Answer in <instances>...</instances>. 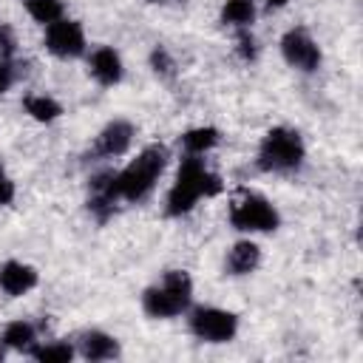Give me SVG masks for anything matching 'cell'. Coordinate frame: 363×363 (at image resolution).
Returning <instances> with one entry per match:
<instances>
[{
  "mask_svg": "<svg viewBox=\"0 0 363 363\" xmlns=\"http://www.w3.org/2000/svg\"><path fill=\"white\" fill-rule=\"evenodd\" d=\"M224 190V182L218 173H213L201 156H184L179 170H176V179L167 190V199H164V213L170 218H182L187 213L196 210V204L201 199H216L218 193Z\"/></svg>",
  "mask_w": 363,
  "mask_h": 363,
  "instance_id": "6da1fadb",
  "label": "cell"
},
{
  "mask_svg": "<svg viewBox=\"0 0 363 363\" xmlns=\"http://www.w3.org/2000/svg\"><path fill=\"white\" fill-rule=\"evenodd\" d=\"M167 159H170V153L162 142H153V145L142 147L136 153V159H130L113 176V187H116L119 201H130V204L145 201L156 190V184H159V179L167 167Z\"/></svg>",
  "mask_w": 363,
  "mask_h": 363,
  "instance_id": "7a4b0ae2",
  "label": "cell"
},
{
  "mask_svg": "<svg viewBox=\"0 0 363 363\" xmlns=\"http://www.w3.org/2000/svg\"><path fill=\"white\" fill-rule=\"evenodd\" d=\"M193 278L184 269H167L156 284L142 292V312L153 320H170L190 309Z\"/></svg>",
  "mask_w": 363,
  "mask_h": 363,
  "instance_id": "3957f363",
  "label": "cell"
},
{
  "mask_svg": "<svg viewBox=\"0 0 363 363\" xmlns=\"http://www.w3.org/2000/svg\"><path fill=\"white\" fill-rule=\"evenodd\" d=\"M303 159H306L303 136L295 128L275 125L258 142L255 167L264 173H295V170H301Z\"/></svg>",
  "mask_w": 363,
  "mask_h": 363,
  "instance_id": "277c9868",
  "label": "cell"
},
{
  "mask_svg": "<svg viewBox=\"0 0 363 363\" xmlns=\"http://www.w3.org/2000/svg\"><path fill=\"white\" fill-rule=\"evenodd\" d=\"M227 218H230V227L238 233H272L281 224L278 207L255 190H238L230 201Z\"/></svg>",
  "mask_w": 363,
  "mask_h": 363,
  "instance_id": "5b68a950",
  "label": "cell"
},
{
  "mask_svg": "<svg viewBox=\"0 0 363 363\" xmlns=\"http://www.w3.org/2000/svg\"><path fill=\"white\" fill-rule=\"evenodd\" d=\"M187 329L201 343H230L238 335V315L221 306H196L187 315Z\"/></svg>",
  "mask_w": 363,
  "mask_h": 363,
  "instance_id": "8992f818",
  "label": "cell"
},
{
  "mask_svg": "<svg viewBox=\"0 0 363 363\" xmlns=\"http://www.w3.org/2000/svg\"><path fill=\"white\" fill-rule=\"evenodd\" d=\"M278 48H281L284 62H286L289 68L301 71V74H315V71L320 68V62H323V54H320L318 40H315L303 26H295V28L284 31Z\"/></svg>",
  "mask_w": 363,
  "mask_h": 363,
  "instance_id": "52a82bcc",
  "label": "cell"
},
{
  "mask_svg": "<svg viewBox=\"0 0 363 363\" xmlns=\"http://www.w3.org/2000/svg\"><path fill=\"white\" fill-rule=\"evenodd\" d=\"M43 45L51 57L57 60H77L85 54L88 43H85V31L77 20L71 17H60L54 23L45 26V37H43Z\"/></svg>",
  "mask_w": 363,
  "mask_h": 363,
  "instance_id": "ba28073f",
  "label": "cell"
},
{
  "mask_svg": "<svg viewBox=\"0 0 363 363\" xmlns=\"http://www.w3.org/2000/svg\"><path fill=\"white\" fill-rule=\"evenodd\" d=\"M133 136H136V128L128 119H111L96 133L94 147H91V156L94 159H119V156H125L130 150Z\"/></svg>",
  "mask_w": 363,
  "mask_h": 363,
  "instance_id": "9c48e42d",
  "label": "cell"
},
{
  "mask_svg": "<svg viewBox=\"0 0 363 363\" xmlns=\"http://www.w3.org/2000/svg\"><path fill=\"white\" fill-rule=\"evenodd\" d=\"M113 176H116V170H96L91 179H88V213L99 221V224H105L111 216H113V210H116V204H119V196H116V187H113Z\"/></svg>",
  "mask_w": 363,
  "mask_h": 363,
  "instance_id": "30bf717a",
  "label": "cell"
},
{
  "mask_svg": "<svg viewBox=\"0 0 363 363\" xmlns=\"http://www.w3.org/2000/svg\"><path fill=\"white\" fill-rule=\"evenodd\" d=\"M88 74H91L94 82L102 85V88L119 85L122 77H125V65H122L119 51L111 48V45H96V48L88 54Z\"/></svg>",
  "mask_w": 363,
  "mask_h": 363,
  "instance_id": "8fae6325",
  "label": "cell"
},
{
  "mask_svg": "<svg viewBox=\"0 0 363 363\" xmlns=\"http://www.w3.org/2000/svg\"><path fill=\"white\" fill-rule=\"evenodd\" d=\"M40 284V272L26 261H3L0 264V289L9 298H23Z\"/></svg>",
  "mask_w": 363,
  "mask_h": 363,
  "instance_id": "7c38bea8",
  "label": "cell"
},
{
  "mask_svg": "<svg viewBox=\"0 0 363 363\" xmlns=\"http://www.w3.org/2000/svg\"><path fill=\"white\" fill-rule=\"evenodd\" d=\"M77 354L91 363L113 360V357H119V340L102 329H88L77 337Z\"/></svg>",
  "mask_w": 363,
  "mask_h": 363,
  "instance_id": "4fadbf2b",
  "label": "cell"
},
{
  "mask_svg": "<svg viewBox=\"0 0 363 363\" xmlns=\"http://www.w3.org/2000/svg\"><path fill=\"white\" fill-rule=\"evenodd\" d=\"M258 267H261V247L252 238H241L227 250V258H224L227 275L244 278V275H252Z\"/></svg>",
  "mask_w": 363,
  "mask_h": 363,
  "instance_id": "5bb4252c",
  "label": "cell"
},
{
  "mask_svg": "<svg viewBox=\"0 0 363 363\" xmlns=\"http://www.w3.org/2000/svg\"><path fill=\"white\" fill-rule=\"evenodd\" d=\"M218 142H221V133H218V128H213V125H196V128H190V130H184V133L179 136V145H182L184 156H201V159H204Z\"/></svg>",
  "mask_w": 363,
  "mask_h": 363,
  "instance_id": "9a60e30c",
  "label": "cell"
},
{
  "mask_svg": "<svg viewBox=\"0 0 363 363\" xmlns=\"http://www.w3.org/2000/svg\"><path fill=\"white\" fill-rule=\"evenodd\" d=\"M0 343L6 349H14V352L28 354L34 349V343H37V326L31 320H26V318H17V320H11V323L3 326Z\"/></svg>",
  "mask_w": 363,
  "mask_h": 363,
  "instance_id": "2e32d148",
  "label": "cell"
},
{
  "mask_svg": "<svg viewBox=\"0 0 363 363\" xmlns=\"http://www.w3.org/2000/svg\"><path fill=\"white\" fill-rule=\"evenodd\" d=\"M23 111L34 122H43V125H48V122L62 116V105L54 96H48V94H26L23 96Z\"/></svg>",
  "mask_w": 363,
  "mask_h": 363,
  "instance_id": "e0dca14e",
  "label": "cell"
},
{
  "mask_svg": "<svg viewBox=\"0 0 363 363\" xmlns=\"http://www.w3.org/2000/svg\"><path fill=\"white\" fill-rule=\"evenodd\" d=\"M77 354V346L68 340H37L34 349L28 352V357H34L37 363H68Z\"/></svg>",
  "mask_w": 363,
  "mask_h": 363,
  "instance_id": "ac0fdd59",
  "label": "cell"
},
{
  "mask_svg": "<svg viewBox=\"0 0 363 363\" xmlns=\"http://www.w3.org/2000/svg\"><path fill=\"white\" fill-rule=\"evenodd\" d=\"M255 3L258 0H224L221 6V23L241 31V28H250L252 20H255Z\"/></svg>",
  "mask_w": 363,
  "mask_h": 363,
  "instance_id": "d6986e66",
  "label": "cell"
},
{
  "mask_svg": "<svg viewBox=\"0 0 363 363\" xmlns=\"http://www.w3.org/2000/svg\"><path fill=\"white\" fill-rule=\"evenodd\" d=\"M26 11H28V17L37 20L40 26H48V23L65 17L62 0H26Z\"/></svg>",
  "mask_w": 363,
  "mask_h": 363,
  "instance_id": "ffe728a7",
  "label": "cell"
},
{
  "mask_svg": "<svg viewBox=\"0 0 363 363\" xmlns=\"http://www.w3.org/2000/svg\"><path fill=\"white\" fill-rule=\"evenodd\" d=\"M150 68H153V74H156L159 79H164V82H170V79L176 77V60H173V54H170L164 45H156V48L150 51Z\"/></svg>",
  "mask_w": 363,
  "mask_h": 363,
  "instance_id": "44dd1931",
  "label": "cell"
},
{
  "mask_svg": "<svg viewBox=\"0 0 363 363\" xmlns=\"http://www.w3.org/2000/svg\"><path fill=\"white\" fill-rule=\"evenodd\" d=\"M258 51H261V48H258V40L252 37V31H250V28H241L238 37H235V57L250 65V62L258 60Z\"/></svg>",
  "mask_w": 363,
  "mask_h": 363,
  "instance_id": "7402d4cb",
  "label": "cell"
},
{
  "mask_svg": "<svg viewBox=\"0 0 363 363\" xmlns=\"http://www.w3.org/2000/svg\"><path fill=\"white\" fill-rule=\"evenodd\" d=\"M17 57V31L9 23H0V60L11 62Z\"/></svg>",
  "mask_w": 363,
  "mask_h": 363,
  "instance_id": "603a6c76",
  "label": "cell"
},
{
  "mask_svg": "<svg viewBox=\"0 0 363 363\" xmlns=\"http://www.w3.org/2000/svg\"><path fill=\"white\" fill-rule=\"evenodd\" d=\"M14 79H17V71H14V62H6V60H0V96L14 85Z\"/></svg>",
  "mask_w": 363,
  "mask_h": 363,
  "instance_id": "cb8c5ba5",
  "label": "cell"
},
{
  "mask_svg": "<svg viewBox=\"0 0 363 363\" xmlns=\"http://www.w3.org/2000/svg\"><path fill=\"white\" fill-rule=\"evenodd\" d=\"M14 193H17L14 182H11L6 173H0V207H9V204L14 201Z\"/></svg>",
  "mask_w": 363,
  "mask_h": 363,
  "instance_id": "d4e9b609",
  "label": "cell"
},
{
  "mask_svg": "<svg viewBox=\"0 0 363 363\" xmlns=\"http://www.w3.org/2000/svg\"><path fill=\"white\" fill-rule=\"evenodd\" d=\"M261 3H264L267 9H284V6L289 3V0H261Z\"/></svg>",
  "mask_w": 363,
  "mask_h": 363,
  "instance_id": "484cf974",
  "label": "cell"
},
{
  "mask_svg": "<svg viewBox=\"0 0 363 363\" xmlns=\"http://www.w3.org/2000/svg\"><path fill=\"white\" fill-rule=\"evenodd\" d=\"M0 357H3V349H0Z\"/></svg>",
  "mask_w": 363,
  "mask_h": 363,
  "instance_id": "4316f807",
  "label": "cell"
},
{
  "mask_svg": "<svg viewBox=\"0 0 363 363\" xmlns=\"http://www.w3.org/2000/svg\"><path fill=\"white\" fill-rule=\"evenodd\" d=\"M156 3H164V0H156Z\"/></svg>",
  "mask_w": 363,
  "mask_h": 363,
  "instance_id": "83f0119b",
  "label": "cell"
}]
</instances>
